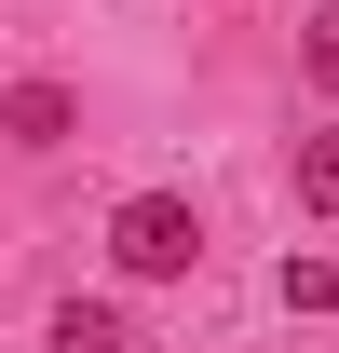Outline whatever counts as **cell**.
<instances>
[{"instance_id": "6da1fadb", "label": "cell", "mask_w": 339, "mask_h": 353, "mask_svg": "<svg viewBox=\"0 0 339 353\" xmlns=\"http://www.w3.org/2000/svg\"><path fill=\"white\" fill-rule=\"evenodd\" d=\"M109 259H123V285H176V272L204 259V218H190V190H136L123 218H109Z\"/></svg>"}, {"instance_id": "7a4b0ae2", "label": "cell", "mask_w": 339, "mask_h": 353, "mask_svg": "<svg viewBox=\"0 0 339 353\" xmlns=\"http://www.w3.org/2000/svg\"><path fill=\"white\" fill-rule=\"evenodd\" d=\"M0 136H14V150H68V136H82V95L68 82H14L0 95Z\"/></svg>"}, {"instance_id": "3957f363", "label": "cell", "mask_w": 339, "mask_h": 353, "mask_svg": "<svg viewBox=\"0 0 339 353\" xmlns=\"http://www.w3.org/2000/svg\"><path fill=\"white\" fill-rule=\"evenodd\" d=\"M41 340H54V353H123V312H109V299H68Z\"/></svg>"}, {"instance_id": "277c9868", "label": "cell", "mask_w": 339, "mask_h": 353, "mask_svg": "<svg viewBox=\"0 0 339 353\" xmlns=\"http://www.w3.org/2000/svg\"><path fill=\"white\" fill-rule=\"evenodd\" d=\"M298 204H312V218H339V123L298 136Z\"/></svg>"}, {"instance_id": "5b68a950", "label": "cell", "mask_w": 339, "mask_h": 353, "mask_svg": "<svg viewBox=\"0 0 339 353\" xmlns=\"http://www.w3.org/2000/svg\"><path fill=\"white\" fill-rule=\"evenodd\" d=\"M298 68H312V95H339V0L312 14V28H298Z\"/></svg>"}, {"instance_id": "8992f818", "label": "cell", "mask_w": 339, "mask_h": 353, "mask_svg": "<svg viewBox=\"0 0 339 353\" xmlns=\"http://www.w3.org/2000/svg\"><path fill=\"white\" fill-rule=\"evenodd\" d=\"M285 312H339V259H285Z\"/></svg>"}]
</instances>
